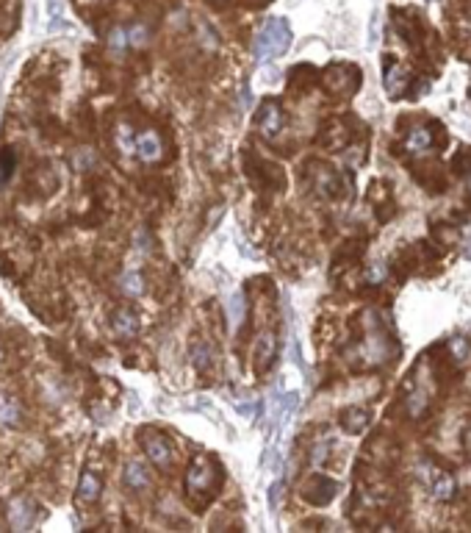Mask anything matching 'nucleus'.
Masks as SVG:
<instances>
[{
	"instance_id": "nucleus-1",
	"label": "nucleus",
	"mask_w": 471,
	"mask_h": 533,
	"mask_svg": "<svg viewBox=\"0 0 471 533\" xmlns=\"http://www.w3.org/2000/svg\"><path fill=\"white\" fill-rule=\"evenodd\" d=\"M289 45H291V31H289L286 20H280V17L267 20L264 28H261L258 37H256V53H258V59H264V62L280 59V56L289 50Z\"/></svg>"
},
{
	"instance_id": "nucleus-2",
	"label": "nucleus",
	"mask_w": 471,
	"mask_h": 533,
	"mask_svg": "<svg viewBox=\"0 0 471 533\" xmlns=\"http://www.w3.org/2000/svg\"><path fill=\"white\" fill-rule=\"evenodd\" d=\"M6 514H9V525L15 530H31L34 522H37V503L31 497L20 494V497L9 500V511Z\"/></svg>"
},
{
	"instance_id": "nucleus-3",
	"label": "nucleus",
	"mask_w": 471,
	"mask_h": 533,
	"mask_svg": "<svg viewBox=\"0 0 471 533\" xmlns=\"http://www.w3.org/2000/svg\"><path fill=\"white\" fill-rule=\"evenodd\" d=\"M142 447H144L147 458H150L155 467H169V464H172V447H169V442H166L161 433L144 431V433H142Z\"/></svg>"
},
{
	"instance_id": "nucleus-4",
	"label": "nucleus",
	"mask_w": 471,
	"mask_h": 533,
	"mask_svg": "<svg viewBox=\"0 0 471 533\" xmlns=\"http://www.w3.org/2000/svg\"><path fill=\"white\" fill-rule=\"evenodd\" d=\"M103 494V478L92 469H86L78 480V492H75V503L78 505H95Z\"/></svg>"
},
{
	"instance_id": "nucleus-5",
	"label": "nucleus",
	"mask_w": 471,
	"mask_h": 533,
	"mask_svg": "<svg viewBox=\"0 0 471 533\" xmlns=\"http://www.w3.org/2000/svg\"><path fill=\"white\" fill-rule=\"evenodd\" d=\"M338 494V483L325 478V475H314L308 480V492H305V500L314 503V505H327L333 497Z\"/></svg>"
},
{
	"instance_id": "nucleus-6",
	"label": "nucleus",
	"mask_w": 471,
	"mask_h": 533,
	"mask_svg": "<svg viewBox=\"0 0 471 533\" xmlns=\"http://www.w3.org/2000/svg\"><path fill=\"white\" fill-rule=\"evenodd\" d=\"M256 125H258V131H261L264 136H278L280 128H283V111H280V106H278L275 100H267V103L261 106V111H258Z\"/></svg>"
},
{
	"instance_id": "nucleus-7",
	"label": "nucleus",
	"mask_w": 471,
	"mask_h": 533,
	"mask_svg": "<svg viewBox=\"0 0 471 533\" xmlns=\"http://www.w3.org/2000/svg\"><path fill=\"white\" fill-rule=\"evenodd\" d=\"M161 153H164V147H161V139H158L155 131H142V133L136 136V156H139L142 161L153 164V161L161 158Z\"/></svg>"
},
{
	"instance_id": "nucleus-8",
	"label": "nucleus",
	"mask_w": 471,
	"mask_h": 533,
	"mask_svg": "<svg viewBox=\"0 0 471 533\" xmlns=\"http://www.w3.org/2000/svg\"><path fill=\"white\" fill-rule=\"evenodd\" d=\"M23 425V403L15 395H0V428Z\"/></svg>"
},
{
	"instance_id": "nucleus-9",
	"label": "nucleus",
	"mask_w": 471,
	"mask_h": 533,
	"mask_svg": "<svg viewBox=\"0 0 471 533\" xmlns=\"http://www.w3.org/2000/svg\"><path fill=\"white\" fill-rule=\"evenodd\" d=\"M111 330L119 336V339H131L136 330H139V317L133 308H117L111 314Z\"/></svg>"
},
{
	"instance_id": "nucleus-10",
	"label": "nucleus",
	"mask_w": 471,
	"mask_h": 533,
	"mask_svg": "<svg viewBox=\"0 0 471 533\" xmlns=\"http://www.w3.org/2000/svg\"><path fill=\"white\" fill-rule=\"evenodd\" d=\"M211 480H213V467H211L205 458H197V461L189 467L186 486H189L191 492H197V489H208V486H211Z\"/></svg>"
},
{
	"instance_id": "nucleus-11",
	"label": "nucleus",
	"mask_w": 471,
	"mask_h": 533,
	"mask_svg": "<svg viewBox=\"0 0 471 533\" xmlns=\"http://www.w3.org/2000/svg\"><path fill=\"white\" fill-rule=\"evenodd\" d=\"M122 480H125V486L128 489H147L150 486V472H147V467L142 464V461H128L125 464V469H122Z\"/></svg>"
},
{
	"instance_id": "nucleus-12",
	"label": "nucleus",
	"mask_w": 471,
	"mask_h": 533,
	"mask_svg": "<svg viewBox=\"0 0 471 533\" xmlns=\"http://www.w3.org/2000/svg\"><path fill=\"white\" fill-rule=\"evenodd\" d=\"M275 333H264L261 342H258V350H256V370L258 373H267L275 362Z\"/></svg>"
},
{
	"instance_id": "nucleus-13",
	"label": "nucleus",
	"mask_w": 471,
	"mask_h": 533,
	"mask_svg": "<svg viewBox=\"0 0 471 533\" xmlns=\"http://www.w3.org/2000/svg\"><path fill=\"white\" fill-rule=\"evenodd\" d=\"M405 86H407V73L402 70V64H394L388 59V67H385V89H388V95L396 97L399 89H405Z\"/></svg>"
},
{
	"instance_id": "nucleus-14",
	"label": "nucleus",
	"mask_w": 471,
	"mask_h": 533,
	"mask_svg": "<svg viewBox=\"0 0 471 533\" xmlns=\"http://www.w3.org/2000/svg\"><path fill=\"white\" fill-rule=\"evenodd\" d=\"M366 422H369L366 409H347V411L341 414V425H344L347 433H361V431L366 428Z\"/></svg>"
},
{
	"instance_id": "nucleus-15",
	"label": "nucleus",
	"mask_w": 471,
	"mask_h": 533,
	"mask_svg": "<svg viewBox=\"0 0 471 533\" xmlns=\"http://www.w3.org/2000/svg\"><path fill=\"white\" fill-rule=\"evenodd\" d=\"M405 147H407L410 153H424V150H430V147H432V133H430L427 128H416V131H410V133H407Z\"/></svg>"
},
{
	"instance_id": "nucleus-16",
	"label": "nucleus",
	"mask_w": 471,
	"mask_h": 533,
	"mask_svg": "<svg viewBox=\"0 0 471 533\" xmlns=\"http://www.w3.org/2000/svg\"><path fill=\"white\" fill-rule=\"evenodd\" d=\"M106 45H108L111 53L122 56V53L128 50V45H131V37H128V31H125L122 26H114V28L108 31V37H106Z\"/></svg>"
},
{
	"instance_id": "nucleus-17",
	"label": "nucleus",
	"mask_w": 471,
	"mask_h": 533,
	"mask_svg": "<svg viewBox=\"0 0 471 533\" xmlns=\"http://www.w3.org/2000/svg\"><path fill=\"white\" fill-rule=\"evenodd\" d=\"M119 286H122V292H125L128 297H139V294L144 292V278H142V272L128 270V272H122Z\"/></svg>"
},
{
	"instance_id": "nucleus-18",
	"label": "nucleus",
	"mask_w": 471,
	"mask_h": 533,
	"mask_svg": "<svg viewBox=\"0 0 471 533\" xmlns=\"http://www.w3.org/2000/svg\"><path fill=\"white\" fill-rule=\"evenodd\" d=\"M432 497L441 500V503L452 500V497H454V478H452V475H438V478L432 480Z\"/></svg>"
},
{
	"instance_id": "nucleus-19",
	"label": "nucleus",
	"mask_w": 471,
	"mask_h": 533,
	"mask_svg": "<svg viewBox=\"0 0 471 533\" xmlns=\"http://www.w3.org/2000/svg\"><path fill=\"white\" fill-rule=\"evenodd\" d=\"M95 164H97V153H95L92 147H81V150L73 153V167H75L78 172H89Z\"/></svg>"
},
{
	"instance_id": "nucleus-20",
	"label": "nucleus",
	"mask_w": 471,
	"mask_h": 533,
	"mask_svg": "<svg viewBox=\"0 0 471 533\" xmlns=\"http://www.w3.org/2000/svg\"><path fill=\"white\" fill-rule=\"evenodd\" d=\"M191 362H194V367H197L200 373L211 367V347H208L205 342H194V344H191Z\"/></svg>"
},
{
	"instance_id": "nucleus-21",
	"label": "nucleus",
	"mask_w": 471,
	"mask_h": 533,
	"mask_svg": "<svg viewBox=\"0 0 471 533\" xmlns=\"http://www.w3.org/2000/svg\"><path fill=\"white\" fill-rule=\"evenodd\" d=\"M227 317H230V325H239L242 317H244V294L242 292H233L230 300H227Z\"/></svg>"
},
{
	"instance_id": "nucleus-22",
	"label": "nucleus",
	"mask_w": 471,
	"mask_h": 533,
	"mask_svg": "<svg viewBox=\"0 0 471 533\" xmlns=\"http://www.w3.org/2000/svg\"><path fill=\"white\" fill-rule=\"evenodd\" d=\"M316 187H319V192L322 195H327V198H336L341 189H338V175H333L330 169H325L322 172V178L316 181Z\"/></svg>"
},
{
	"instance_id": "nucleus-23",
	"label": "nucleus",
	"mask_w": 471,
	"mask_h": 533,
	"mask_svg": "<svg viewBox=\"0 0 471 533\" xmlns=\"http://www.w3.org/2000/svg\"><path fill=\"white\" fill-rule=\"evenodd\" d=\"M117 144L122 153H136V136L131 131V125H119L117 128Z\"/></svg>"
},
{
	"instance_id": "nucleus-24",
	"label": "nucleus",
	"mask_w": 471,
	"mask_h": 533,
	"mask_svg": "<svg viewBox=\"0 0 471 533\" xmlns=\"http://www.w3.org/2000/svg\"><path fill=\"white\" fill-rule=\"evenodd\" d=\"M128 37H131V45H133V48H144L147 39H150V31H147L144 23H136V26L128 28Z\"/></svg>"
},
{
	"instance_id": "nucleus-25",
	"label": "nucleus",
	"mask_w": 471,
	"mask_h": 533,
	"mask_svg": "<svg viewBox=\"0 0 471 533\" xmlns=\"http://www.w3.org/2000/svg\"><path fill=\"white\" fill-rule=\"evenodd\" d=\"M449 347H452V353H454V359H465V355H468V342L460 339V336H454V339L449 342Z\"/></svg>"
},
{
	"instance_id": "nucleus-26",
	"label": "nucleus",
	"mask_w": 471,
	"mask_h": 533,
	"mask_svg": "<svg viewBox=\"0 0 471 533\" xmlns=\"http://www.w3.org/2000/svg\"><path fill=\"white\" fill-rule=\"evenodd\" d=\"M3 364H6V350L0 347V367H3Z\"/></svg>"
},
{
	"instance_id": "nucleus-27",
	"label": "nucleus",
	"mask_w": 471,
	"mask_h": 533,
	"mask_svg": "<svg viewBox=\"0 0 471 533\" xmlns=\"http://www.w3.org/2000/svg\"><path fill=\"white\" fill-rule=\"evenodd\" d=\"M465 442H468V445H471V431H468V433H465Z\"/></svg>"
},
{
	"instance_id": "nucleus-28",
	"label": "nucleus",
	"mask_w": 471,
	"mask_h": 533,
	"mask_svg": "<svg viewBox=\"0 0 471 533\" xmlns=\"http://www.w3.org/2000/svg\"><path fill=\"white\" fill-rule=\"evenodd\" d=\"M465 256H468V259H471V247H465Z\"/></svg>"
},
{
	"instance_id": "nucleus-29",
	"label": "nucleus",
	"mask_w": 471,
	"mask_h": 533,
	"mask_svg": "<svg viewBox=\"0 0 471 533\" xmlns=\"http://www.w3.org/2000/svg\"><path fill=\"white\" fill-rule=\"evenodd\" d=\"M468 189H471V178H468Z\"/></svg>"
},
{
	"instance_id": "nucleus-30",
	"label": "nucleus",
	"mask_w": 471,
	"mask_h": 533,
	"mask_svg": "<svg viewBox=\"0 0 471 533\" xmlns=\"http://www.w3.org/2000/svg\"><path fill=\"white\" fill-rule=\"evenodd\" d=\"M468 9H471V0H468Z\"/></svg>"
},
{
	"instance_id": "nucleus-31",
	"label": "nucleus",
	"mask_w": 471,
	"mask_h": 533,
	"mask_svg": "<svg viewBox=\"0 0 471 533\" xmlns=\"http://www.w3.org/2000/svg\"><path fill=\"white\" fill-rule=\"evenodd\" d=\"M0 3H3V0H0Z\"/></svg>"
}]
</instances>
